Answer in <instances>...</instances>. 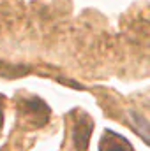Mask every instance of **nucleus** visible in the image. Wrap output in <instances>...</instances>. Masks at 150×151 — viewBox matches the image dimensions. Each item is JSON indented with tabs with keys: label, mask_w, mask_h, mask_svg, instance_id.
I'll return each mask as SVG.
<instances>
[{
	"label": "nucleus",
	"mask_w": 150,
	"mask_h": 151,
	"mask_svg": "<svg viewBox=\"0 0 150 151\" xmlns=\"http://www.w3.org/2000/svg\"><path fill=\"white\" fill-rule=\"evenodd\" d=\"M94 130V123L85 116L79 118L74 125V132H73V139H74V146L78 151H87L88 142H90V135Z\"/></svg>",
	"instance_id": "obj_1"
},
{
	"label": "nucleus",
	"mask_w": 150,
	"mask_h": 151,
	"mask_svg": "<svg viewBox=\"0 0 150 151\" xmlns=\"http://www.w3.org/2000/svg\"><path fill=\"white\" fill-rule=\"evenodd\" d=\"M99 151H133V146L113 130H106L99 142Z\"/></svg>",
	"instance_id": "obj_2"
}]
</instances>
